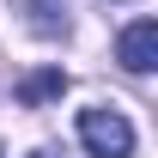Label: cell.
<instances>
[{
	"instance_id": "obj_5",
	"label": "cell",
	"mask_w": 158,
	"mask_h": 158,
	"mask_svg": "<svg viewBox=\"0 0 158 158\" xmlns=\"http://www.w3.org/2000/svg\"><path fill=\"white\" fill-rule=\"evenodd\" d=\"M31 158H49V152H31Z\"/></svg>"
},
{
	"instance_id": "obj_6",
	"label": "cell",
	"mask_w": 158,
	"mask_h": 158,
	"mask_svg": "<svg viewBox=\"0 0 158 158\" xmlns=\"http://www.w3.org/2000/svg\"><path fill=\"white\" fill-rule=\"evenodd\" d=\"M0 158H6V152H0Z\"/></svg>"
},
{
	"instance_id": "obj_2",
	"label": "cell",
	"mask_w": 158,
	"mask_h": 158,
	"mask_svg": "<svg viewBox=\"0 0 158 158\" xmlns=\"http://www.w3.org/2000/svg\"><path fill=\"white\" fill-rule=\"evenodd\" d=\"M116 61L128 67V73H152V67H158V24L152 19H134L116 37Z\"/></svg>"
},
{
	"instance_id": "obj_4",
	"label": "cell",
	"mask_w": 158,
	"mask_h": 158,
	"mask_svg": "<svg viewBox=\"0 0 158 158\" xmlns=\"http://www.w3.org/2000/svg\"><path fill=\"white\" fill-rule=\"evenodd\" d=\"M24 12H31V31H43V37H61L67 31V19H55V0H19Z\"/></svg>"
},
{
	"instance_id": "obj_1",
	"label": "cell",
	"mask_w": 158,
	"mask_h": 158,
	"mask_svg": "<svg viewBox=\"0 0 158 158\" xmlns=\"http://www.w3.org/2000/svg\"><path fill=\"white\" fill-rule=\"evenodd\" d=\"M79 140H85L91 158H128L134 152V122L110 103H91V110H79Z\"/></svg>"
},
{
	"instance_id": "obj_3",
	"label": "cell",
	"mask_w": 158,
	"mask_h": 158,
	"mask_svg": "<svg viewBox=\"0 0 158 158\" xmlns=\"http://www.w3.org/2000/svg\"><path fill=\"white\" fill-rule=\"evenodd\" d=\"M61 91H67V73H61V67H37V73L19 79V103H24V110H37V103L61 98Z\"/></svg>"
}]
</instances>
